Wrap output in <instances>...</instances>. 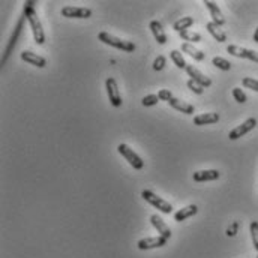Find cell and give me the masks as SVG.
<instances>
[{
    "instance_id": "cell-1",
    "label": "cell",
    "mask_w": 258,
    "mask_h": 258,
    "mask_svg": "<svg viewBox=\"0 0 258 258\" xmlns=\"http://www.w3.org/2000/svg\"><path fill=\"white\" fill-rule=\"evenodd\" d=\"M24 15L30 24V29H32V33H33V38H35V42L38 45H42L45 42V33H44V29H42V23L36 14L35 8H33V2H27L24 3Z\"/></svg>"
},
{
    "instance_id": "cell-2",
    "label": "cell",
    "mask_w": 258,
    "mask_h": 258,
    "mask_svg": "<svg viewBox=\"0 0 258 258\" xmlns=\"http://www.w3.org/2000/svg\"><path fill=\"white\" fill-rule=\"evenodd\" d=\"M98 39L110 47H114L117 50H122V51H126V53H131L135 50V44L131 42V41H125V39H120L114 35H110L108 32H101L98 35Z\"/></svg>"
},
{
    "instance_id": "cell-3",
    "label": "cell",
    "mask_w": 258,
    "mask_h": 258,
    "mask_svg": "<svg viewBox=\"0 0 258 258\" xmlns=\"http://www.w3.org/2000/svg\"><path fill=\"white\" fill-rule=\"evenodd\" d=\"M141 197H143V200H146L149 204H152L153 207H156L159 212H162V213H167V215H170L171 212H173V206L168 203V201H165L164 198H161V197H158L155 192H152V191H149V189H144L143 192H141Z\"/></svg>"
},
{
    "instance_id": "cell-4",
    "label": "cell",
    "mask_w": 258,
    "mask_h": 258,
    "mask_svg": "<svg viewBox=\"0 0 258 258\" xmlns=\"http://www.w3.org/2000/svg\"><path fill=\"white\" fill-rule=\"evenodd\" d=\"M117 152L129 162V165L134 168V170H141L144 167V161L134 152V149H131V147L128 144H119L117 146Z\"/></svg>"
},
{
    "instance_id": "cell-5",
    "label": "cell",
    "mask_w": 258,
    "mask_h": 258,
    "mask_svg": "<svg viewBox=\"0 0 258 258\" xmlns=\"http://www.w3.org/2000/svg\"><path fill=\"white\" fill-rule=\"evenodd\" d=\"M105 89H107V95H108V99H110V102H111V105L113 107H120L122 105V96H120V92H119L117 81L113 77L107 78Z\"/></svg>"
},
{
    "instance_id": "cell-6",
    "label": "cell",
    "mask_w": 258,
    "mask_h": 258,
    "mask_svg": "<svg viewBox=\"0 0 258 258\" xmlns=\"http://www.w3.org/2000/svg\"><path fill=\"white\" fill-rule=\"evenodd\" d=\"M227 51H228V54H231L234 57L248 59V60H252V62L258 63V51H254V50H249V48H243V47H239V45H228Z\"/></svg>"
},
{
    "instance_id": "cell-7",
    "label": "cell",
    "mask_w": 258,
    "mask_h": 258,
    "mask_svg": "<svg viewBox=\"0 0 258 258\" xmlns=\"http://www.w3.org/2000/svg\"><path fill=\"white\" fill-rule=\"evenodd\" d=\"M62 15L66 18H80L86 20L92 17V9L89 8H78V6H65L62 8Z\"/></svg>"
},
{
    "instance_id": "cell-8",
    "label": "cell",
    "mask_w": 258,
    "mask_h": 258,
    "mask_svg": "<svg viewBox=\"0 0 258 258\" xmlns=\"http://www.w3.org/2000/svg\"><path fill=\"white\" fill-rule=\"evenodd\" d=\"M255 126H257V119L249 117V119H246L242 125H239L237 128H234V129L228 134V138H230V140H237V138L246 135L248 132H251Z\"/></svg>"
},
{
    "instance_id": "cell-9",
    "label": "cell",
    "mask_w": 258,
    "mask_h": 258,
    "mask_svg": "<svg viewBox=\"0 0 258 258\" xmlns=\"http://www.w3.org/2000/svg\"><path fill=\"white\" fill-rule=\"evenodd\" d=\"M165 245H167V239H164L161 236H156V237H144V239H141L137 243L138 249H141V251L156 249V248H162Z\"/></svg>"
},
{
    "instance_id": "cell-10",
    "label": "cell",
    "mask_w": 258,
    "mask_h": 258,
    "mask_svg": "<svg viewBox=\"0 0 258 258\" xmlns=\"http://www.w3.org/2000/svg\"><path fill=\"white\" fill-rule=\"evenodd\" d=\"M186 72H188V75L191 77V80H194L200 86H203V87H210L212 86V80L209 77H206L204 74L198 68H195L194 65H188Z\"/></svg>"
},
{
    "instance_id": "cell-11",
    "label": "cell",
    "mask_w": 258,
    "mask_h": 258,
    "mask_svg": "<svg viewBox=\"0 0 258 258\" xmlns=\"http://www.w3.org/2000/svg\"><path fill=\"white\" fill-rule=\"evenodd\" d=\"M150 222H152V225L156 228L158 236H161V237H164V239H167V240L171 237V230H170V227L165 224V221H164L159 215H152V216H150Z\"/></svg>"
},
{
    "instance_id": "cell-12",
    "label": "cell",
    "mask_w": 258,
    "mask_h": 258,
    "mask_svg": "<svg viewBox=\"0 0 258 258\" xmlns=\"http://www.w3.org/2000/svg\"><path fill=\"white\" fill-rule=\"evenodd\" d=\"M204 5H206V8H207L209 12H210L212 23H215V24L219 26V27L225 24V18H224L222 12H221L219 6H218L215 2H212V0H204Z\"/></svg>"
},
{
    "instance_id": "cell-13",
    "label": "cell",
    "mask_w": 258,
    "mask_h": 258,
    "mask_svg": "<svg viewBox=\"0 0 258 258\" xmlns=\"http://www.w3.org/2000/svg\"><path fill=\"white\" fill-rule=\"evenodd\" d=\"M21 59H23L24 62H27V63H30V65H33V66H36V68H45V66H47V60H45L42 56L36 54V53H33V51H23V53H21Z\"/></svg>"
},
{
    "instance_id": "cell-14",
    "label": "cell",
    "mask_w": 258,
    "mask_h": 258,
    "mask_svg": "<svg viewBox=\"0 0 258 258\" xmlns=\"http://www.w3.org/2000/svg\"><path fill=\"white\" fill-rule=\"evenodd\" d=\"M149 27H150V30H152V33H153V36H155V39L158 41V44H159V45L167 44V41H168V38H167V33L164 32L162 24H161L158 20L150 21Z\"/></svg>"
},
{
    "instance_id": "cell-15",
    "label": "cell",
    "mask_w": 258,
    "mask_h": 258,
    "mask_svg": "<svg viewBox=\"0 0 258 258\" xmlns=\"http://www.w3.org/2000/svg\"><path fill=\"white\" fill-rule=\"evenodd\" d=\"M221 173L218 170H201L194 173L192 179L194 182H210V180H216L219 179Z\"/></svg>"
},
{
    "instance_id": "cell-16",
    "label": "cell",
    "mask_w": 258,
    "mask_h": 258,
    "mask_svg": "<svg viewBox=\"0 0 258 258\" xmlns=\"http://www.w3.org/2000/svg\"><path fill=\"white\" fill-rule=\"evenodd\" d=\"M219 120L218 113H203L194 117V125L197 126H204V125H213Z\"/></svg>"
},
{
    "instance_id": "cell-17",
    "label": "cell",
    "mask_w": 258,
    "mask_h": 258,
    "mask_svg": "<svg viewBox=\"0 0 258 258\" xmlns=\"http://www.w3.org/2000/svg\"><path fill=\"white\" fill-rule=\"evenodd\" d=\"M197 212H198V207L195 204H189V206L183 207V209H180L179 212L174 213V221H177V222H182V221H185V219L194 216Z\"/></svg>"
},
{
    "instance_id": "cell-18",
    "label": "cell",
    "mask_w": 258,
    "mask_h": 258,
    "mask_svg": "<svg viewBox=\"0 0 258 258\" xmlns=\"http://www.w3.org/2000/svg\"><path fill=\"white\" fill-rule=\"evenodd\" d=\"M206 29H207V32L213 36V38L218 41V42H225L227 41V35H225V32L221 29L219 26H216L215 23H212V21H209L207 24H206Z\"/></svg>"
},
{
    "instance_id": "cell-19",
    "label": "cell",
    "mask_w": 258,
    "mask_h": 258,
    "mask_svg": "<svg viewBox=\"0 0 258 258\" xmlns=\"http://www.w3.org/2000/svg\"><path fill=\"white\" fill-rule=\"evenodd\" d=\"M174 110H177V111H182V113H185V114H194V105L185 102V101H180L177 98H173L170 102H168Z\"/></svg>"
},
{
    "instance_id": "cell-20",
    "label": "cell",
    "mask_w": 258,
    "mask_h": 258,
    "mask_svg": "<svg viewBox=\"0 0 258 258\" xmlns=\"http://www.w3.org/2000/svg\"><path fill=\"white\" fill-rule=\"evenodd\" d=\"M182 51L186 53V54H189L191 57H194V60H197V62H203V60L206 59V54H204L201 50L195 48L192 44H188V42H183V44H182Z\"/></svg>"
},
{
    "instance_id": "cell-21",
    "label": "cell",
    "mask_w": 258,
    "mask_h": 258,
    "mask_svg": "<svg viewBox=\"0 0 258 258\" xmlns=\"http://www.w3.org/2000/svg\"><path fill=\"white\" fill-rule=\"evenodd\" d=\"M194 24V18L192 17H182L180 20H177L174 24H173V29L176 30V32H185V30H188L191 26Z\"/></svg>"
},
{
    "instance_id": "cell-22",
    "label": "cell",
    "mask_w": 258,
    "mask_h": 258,
    "mask_svg": "<svg viewBox=\"0 0 258 258\" xmlns=\"http://www.w3.org/2000/svg\"><path fill=\"white\" fill-rule=\"evenodd\" d=\"M179 35H180V39H182V41H186L188 44H191V42L197 44V42H200V41H201V35H200V33H197V32L185 30V32H180Z\"/></svg>"
},
{
    "instance_id": "cell-23",
    "label": "cell",
    "mask_w": 258,
    "mask_h": 258,
    "mask_svg": "<svg viewBox=\"0 0 258 258\" xmlns=\"http://www.w3.org/2000/svg\"><path fill=\"white\" fill-rule=\"evenodd\" d=\"M170 57H171V60L174 62V65H176L177 68H180V69H186L188 63H186L185 57L182 56V51H179V50H173V51H170Z\"/></svg>"
},
{
    "instance_id": "cell-24",
    "label": "cell",
    "mask_w": 258,
    "mask_h": 258,
    "mask_svg": "<svg viewBox=\"0 0 258 258\" xmlns=\"http://www.w3.org/2000/svg\"><path fill=\"white\" fill-rule=\"evenodd\" d=\"M212 63H213L218 69H221V71H230V69H231V63H230L227 59H224V57H213Z\"/></svg>"
},
{
    "instance_id": "cell-25",
    "label": "cell",
    "mask_w": 258,
    "mask_h": 258,
    "mask_svg": "<svg viewBox=\"0 0 258 258\" xmlns=\"http://www.w3.org/2000/svg\"><path fill=\"white\" fill-rule=\"evenodd\" d=\"M249 231H251L254 248H255V251H258V221H252L249 225Z\"/></svg>"
},
{
    "instance_id": "cell-26",
    "label": "cell",
    "mask_w": 258,
    "mask_h": 258,
    "mask_svg": "<svg viewBox=\"0 0 258 258\" xmlns=\"http://www.w3.org/2000/svg\"><path fill=\"white\" fill-rule=\"evenodd\" d=\"M159 101H161V99H159L158 95H147V96L143 98L141 104H143L144 107H153V105H156Z\"/></svg>"
},
{
    "instance_id": "cell-27",
    "label": "cell",
    "mask_w": 258,
    "mask_h": 258,
    "mask_svg": "<svg viewBox=\"0 0 258 258\" xmlns=\"http://www.w3.org/2000/svg\"><path fill=\"white\" fill-rule=\"evenodd\" d=\"M233 98L239 102V104H245L248 101V96L245 95V92L240 87H234L233 89Z\"/></svg>"
},
{
    "instance_id": "cell-28",
    "label": "cell",
    "mask_w": 258,
    "mask_h": 258,
    "mask_svg": "<svg viewBox=\"0 0 258 258\" xmlns=\"http://www.w3.org/2000/svg\"><path fill=\"white\" fill-rule=\"evenodd\" d=\"M242 84H243L246 89H251V90H254V92H258V80H254V78H251V77H245V78L242 80Z\"/></svg>"
},
{
    "instance_id": "cell-29",
    "label": "cell",
    "mask_w": 258,
    "mask_h": 258,
    "mask_svg": "<svg viewBox=\"0 0 258 258\" xmlns=\"http://www.w3.org/2000/svg\"><path fill=\"white\" fill-rule=\"evenodd\" d=\"M165 63H167V59L164 56H158L153 62V69L155 71H162L165 68Z\"/></svg>"
},
{
    "instance_id": "cell-30",
    "label": "cell",
    "mask_w": 258,
    "mask_h": 258,
    "mask_svg": "<svg viewBox=\"0 0 258 258\" xmlns=\"http://www.w3.org/2000/svg\"><path fill=\"white\" fill-rule=\"evenodd\" d=\"M188 87H189L194 93H197V95H203V92H204V87L200 86L198 83H195L194 80H189V81H188Z\"/></svg>"
},
{
    "instance_id": "cell-31",
    "label": "cell",
    "mask_w": 258,
    "mask_h": 258,
    "mask_svg": "<svg viewBox=\"0 0 258 258\" xmlns=\"http://www.w3.org/2000/svg\"><path fill=\"white\" fill-rule=\"evenodd\" d=\"M158 96H159V99L161 101H167V102H170L174 96H173V93L168 90V89H161L159 92H158Z\"/></svg>"
},
{
    "instance_id": "cell-32",
    "label": "cell",
    "mask_w": 258,
    "mask_h": 258,
    "mask_svg": "<svg viewBox=\"0 0 258 258\" xmlns=\"http://www.w3.org/2000/svg\"><path fill=\"white\" fill-rule=\"evenodd\" d=\"M237 230H239V222H233L228 228H227V236L228 237H233L237 234Z\"/></svg>"
},
{
    "instance_id": "cell-33",
    "label": "cell",
    "mask_w": 258,
    "mask_h": 258,
    "mask_svg": "<svg viewBox=\"0 0 258 258\" xmlns=\"http://www.w3.org/2000/svg\"><path fill=\"white\" fill-rule=\"evenodd\" d=\"M254 42L258 44V27H257V30H255V33H254Z\"/></svg>"
}]
</instances>
